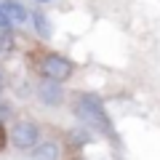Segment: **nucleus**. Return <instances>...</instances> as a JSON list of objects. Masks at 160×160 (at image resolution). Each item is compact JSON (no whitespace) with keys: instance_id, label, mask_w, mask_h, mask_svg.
I'll use <instances>...</instances> for the list:
<instances>
[{"instance_id":"12","label":"nucleus","mask_w":160,"mask_h":160,"mask_svg":"<svg viewBox=\"0 0 160 160\" xmlns=\"http://www.w3.org/2000/svg\"><path fill=\"white\" fill-rule=\"evenodd\" d=\"M38 3H48V0H38Z\"/></svg>"},{"instance_id":"7","label":"nucleus","mask_w":160,"mask_h":160,"mask_svg":"<svg viewBox=\"0 0 160 160\" xmlns=\"http://www.w3.org/2000/svg\"><path fill=\"white\" fill-rule=\"evenodd\" d=\"M38 158H40V160H53V158H59V147H56L53 142L40 144V147H38Z\"/></svg>"},{"instance_id":"4","label":"nucleus","mask_w":160,"mask_h":160,"mask_svg":"<svg viewBox=\"0 0 160 160\" xmlns=\"http://www.w3.org/2000/svg\"><path fill=\"white\" fill-rule=\"evenodd\" d=\"M38 93H40V99H43L48 107H56V104L62 102V88H59V83H53V80L40 83V86H38Z\"/></svg>"},{"instance_id":"11","label":"nucleus","mask_w":160,"mask_h":160,"mask_svg":"<svg viewBox=\"0 0 160 160\" xmlns=\"http://www.w3.org/2000/svg\"><path fill=\"white\" fill-rule=\"evenodd\" d=\"M0 91H3V75H0Z\"/></svg>"},{"instance_id":"8","label":"nucleus","mask_w":160,"mask_h":160,"mask_svg":"<svg viewBox=\"0 0 160 160\" xmlns=\"http://www.w3.org/2000/svg\"><path fill=\"white\" fill-rule=\"evenodd\" d=\"M13 48V38L8 29H0V51H11Z\"/></svg>"},{"instance_id":"9","label":"nucleus","mask_w":160,"mask_h":160,"mask_svg":"<svg viewBox=\"0 0 160 160\" xmlns=\"http://www.w3.org/2000/svg\"><path fill=\"white\" fill-rule=\"evenodd\" d=\"M8 27H11V22H8L6 11H3V6H0V29H8Z\"/></svg>"},{"instance_id":"6","label":"nucleus","mask_w":160,"mask_h":160,"mask_svg":"<svg viewBox=\"0 0 160 160\" xmlns=\"http://www.w3.org/2000/svg\"><path fill=\"white\" fill-rule=\"evenodd\" d=\"M32 24H35V32H38L40 38H51V24H48V19L43 16V13H35Z\"/></svg>"},{"instance_id":"3","label":"nucleus","mask_w":160,"mask_h":160,"mask_svg":"<svg viewBox=\"0 0 160 160\" xmlns=\"http://www.w3.org/2000/svg\"><path fill=\"white\" fill-rule=\"evenodd\" d=\"M38 126L35 123H16L13 126V131H11V139H13V144H16L19 149H29V147H35L38 144Z\"/></svg>"},{"instance_id":"2","label":"nucleus","mask_w":160,"mask_h":160,"mask_svg":"<svg viewBox=\"0 0 160 160\" xmlns=\"http://www.w3.org/2000/svg\"><path fill=\"white\" fill-rule=\"evenodd\" d=\"M40 72L46 75V80H53V83H62L72 75V64L64 56H46L43 64H40Z\"/></svg>"},{"instance_id":"10","label":"nucleus","mask_w":160,"mask_h":160,"mask_svg":"<svg viewBox=\"0 0 160 160\" xmlns=\"http://www.w3.org/2000/svg\"><path fill=\"white\" fill-rule=\"evenodd\" d=\"M6 115H8V109L3 107V104H0V118H6Z\"/></svg>"},{"instance_id":"1","label":"nucleus","mask_w":160,"mask_h":160,"mask_svg":"<svg viewBox=\"0 0 160 160\" xmlns=\"http://www.w3.org/2000/svg\"><path fill=\"white\" fill-rule=\"evenodd\" d=\"M78 118L80 120H86L88 126H93V128H102V131H107V118H104V112H102V104L96 102V96H83L78 102Z\"/></svg>"},{"instance_id":"5","label":"nucleus","mask_w":160,"mask_h":160,"mask_svg":"<svg viewBox=\"0 0 160 160\" xmlns=\"http://www.w3.org/2000/svg\"><path fill=\"white\" fill-rule=\"evenodd\" d=\"M3 6V11H6L8 22L11 24H24L27 22V8L22 6V3H16V0H6V3H0Z\"/></svg>"}]
</instances>
